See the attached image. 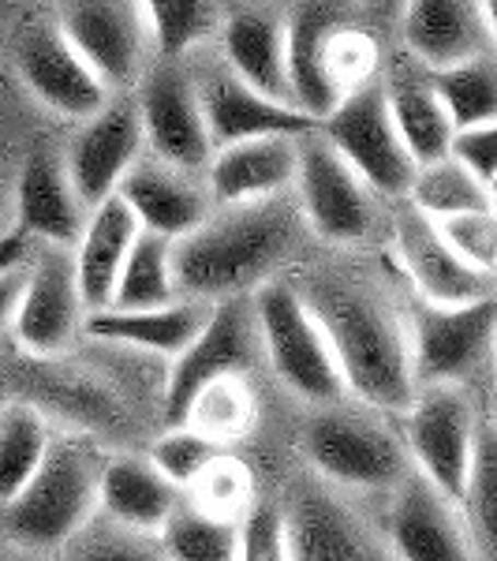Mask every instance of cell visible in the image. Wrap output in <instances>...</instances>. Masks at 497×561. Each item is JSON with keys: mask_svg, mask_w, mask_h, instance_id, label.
<instances>
[{"mask_svg": "<svg viewBox=\"0 0 497 561\" xmlns=\"http://www.w3.org/2000/svg\"><path fill=\"white\" fill-rule=\"evenodd\" d=\"M300 240V214L281 195L221 206L173 240L176 293L221 300L262 285Z\"/></svg>", "mask_w": 497, "mask_h": 561, "instance_id": "6da1fadb", "label": "cell"}, {"mask_svg": "<svg viewBox=\"0 0 497 561\" xmlns=\"http://www.w3.org/2000/svg\"><path fill=\"white\" fill-rule=\"evenodd\" d=\"M303 300L330 337L348 393H356L370 409H404L415 393L408 333L385 311V304H378L363 288L337 280H325Z\"/></svg>", "mask_w": 497, "mask_h": 561, "instance_id": "7a4b0ae2", "label": "cell"}, {"mask_svg": "<svg viewBox=\"0 0 497 561\" xmlns=\"http://www.w3.org/2000/svg\"><path fill=\"white\" fill-rule=\"evenodd\" d=\"M285 65L292 105L322 121L351 87L370 79L374 53L345 0H303L285 23Z\"/></svg>", "mask_w": 497, "mask_h": 561, "instance_id": "3957f363", "label": "cell"}, {"mask_svg": "<svg viewBox=\"0 0 497 561\" xmlns=\"http://www.w3.org/2000/svg\"><path fill=\"white\" fill-rule=\"evenodd\" d=\"M258 345L274 375L311 404H337L348 393L337 356L303 293L285 280H262L255 300Z\"/></svg>", "mask_w": 497, "mask_h": 561, "instance_id": "277c9868", "label": "cell"}, {"mask_svg": "<svg viewBox=\"0 0 497 561\" xmlns=\"http://www.w3.org/2000/svg\"><path fill=\"white\" fill-rule=\"evenodd\" d=\"M4 510V528L20 547L57 550L97 510V465L79 442H49L38 472Z\"/></svg>", "mask_w": 497, "mask_h": 561, "instance_id": "5b68a950", "label": "cell"}, {"mask_svg": "<svg viewBox=\"0 0 497 561\" xmlns=\"http://www.w3.org/2000/svg\"><path fill=\"white\" fill-rule=\"evenodd\" d=\"M262 356L258 345V322H255V304L243 293L221 296V304H213L206 311V322L198 325V333L176 352L173 375L165 386V423L180 427L192 412L195 397L206 386L221 382L232 375H247Z\"/></svg>", "mask_w": 497, "mask_h": 561, "instance_id": "8992f818", "label": "cell"}, {"mask_svg": "<svg viewBox=\"0 0 497 561\" xmlns=\"http://www.w3.org/2000/svg\"><path fill=\"white\" fill-rule=\"evenodd\" d=\"M322 139L356 169L370 192L404 195L415 173V161L401 135L393 128L385 87L378 79H363L322 116Z\"/></svg>", "mask_w": 497, "mask_h": 561, "instance_id": "52a82bcc", "label": "cell"}, {"mask_svg": "<svg viewBox=\"0 0 497 561\" xmlns=\"http://www.w3.org/2000/svg\"><path fill=\"white\" fill-rule=\"evenodd\" d=\"M497 330L494 296H478L464 304H427L412 311L408 322V359L412 378L423 386L460 382L475 367L490 359Z\"/></svg>", "mask_w": 497, "mask_h": 561, "instance_id": "ba28073f", "label": "cell"}, {"mask_svg": "<svg viewBox=\"0 0 497 561\" xmlns=\"http://www.w3.org/2000/svg\"><path fill=\"white\" fill-rule=\"evenodd\" d=\"M408 420H404V438L419 465V476L430 486H438L449 502H464L467 472H472L475 457V412L467 397L460 393L456 382H434L419 397L404 404Z\"/></svg>", "mask_w": 497, "mask_h": 561, "instance_id": "9c48e42d", "label": "cell"}, {"mask_svg": "<svg viewBox=\"0 0 497 561\" xmlns=\"http://www.w3.org/2000/svg\"><path fill=\"white\" fill-rule=\"evenodd\" d=\"M296 192L303 221L330 243H359L374 229V198L322 131L296 135Z\"/></svg>", "mask_w": 497, "mask_h": 561, "instance_id": "30bf717a", "label": "cell"}, {"mask_svg": "<svg viewBox=\"0 0 497 561\" xmlns=\"http://www.w3.org/2000/svg\"><path fill=\"white\" fill-rule=\"evenodd\" d=\"M303 457L322 479L356 491L393 486L404 476V449L390 431L351 412H319L303 431Z\"/></svg>", "mask_w": 497, "mask_h": 561, "instance_id": "8fae6325", "label": "cell"}, {"mask_svg": "<svg viewBox=\"0 0 497 561\" xmlns=\"http://www.w3.org/2000/svg\"><path fill=\"white\" fill-rule=\"evenodd\" d=\"M86 319V304L76 280L71 251L60 243H45L42 255L26 266L20 300H15L12 333L31 356H57L71 345Z\"/></svg>", "mask_w": 497, "mask_h": 561, "instance_id": "7c38bea8", "label": "cell"}, {"mask_svg": "<svg viewBox=\"0 0 497 561\" xmlns=\"http://www.w3.org/2000/svg\"><path fill=\"white\" fill-rule=\"evenodd\" d=\"M57 26L108 90L139 79L150 45L139 0H65Z\"/></svg>", "mask_w": 497, "mask_h": 561, "instance_id": "4fadbf2b", "label": "cell"}, {"mask_svg": "<svg viewBox=\"0 0 497 561\" xmlns=\"http://www.w3.org/2000/svg\"><path fill=\"white\" fill-rule=\"evenodd\" d=\"M15 68H20L26 90L45 108L71 116V121H83L108 102V87L53 23H34L20 34Z\"/></svg>", "mask_w": 497, "mask_h": 561, "instance_id": "5bb4252c", "label": "cell"}, {"mask_svg": "<svg viewBox=\"0 0 497 561\" xmlns=\"http://www.w3.org/2000/svg\"><path fill=\"white\" fill-rule=\"evenodd\" d=\"M139 124L142 139L161 161L184 169V173H198L206 169L213 153L210 131L203 121V105L195 94V79H187L176 65L153 68L142 79L139 94Z\"/></svg>", "mask_w": 497, "mask_h": 561, "instance_id": "9a60e30c", "label": "cell"}, {"mask_svg": "<svg viewBox=\"0 0 497 561\" xmlns=\"http://www.w3.org/2000/svg\"><path fill=\"white\" fill-rule=\"evenodd\" d=\"M139 150H142V124L135 105L105 102L97 113L83 116V128L71 139L65 169L86 210L94 203H102V198L116 195V184L139 161Z\"/></svg>", "mask_w": 497, "mask_h": 561, "instance_id": "2e32d148", "label": "cell"}, {"mask_svg": "<svg viewBox=\"0 0 497 561\" xmlns=\"http://www.w3.org/2000/svg\"><path fill=\"white\" fill-rule=\"evenodd\" d=\"M390 547L408 561H464L472 558V528L460 517V505L449 502L423 476L404 479L390 510Z\"/></svg>", "mask_w": 497, "mask_h": 561, "instance_id": "e0dca14e", "label": "cell"}, {"mask_svg": "<svg viewBox=\"0 0 497 561\" xmlns=\"http://www.w3.org/2000/svg\"><path fill=\"white\" fill-rule=\"evenodd\" d=\"M497 0H401L404 45L430 68L483 57L494 45Z\"/></svg>", "mask_w": 497, "mask_h": 561, "instance_id": "ac0fdd59", "label": "cell"}, {"mask_svg": "<svg viewBox=\"0 0 497 561\" xmlns=\"http://www.w3.org/2000/svg\"><path fill=\"white\" fill-rule=\"evenodd\" d=\"M195 94L198 105H203V121L213 147L255 139V135H303L319 128V121L307 116L303 108L258 94L255 87L236 79L229 68H217L198 79Z\"/></svg>", "mask_w": 497, "mask_h": 561, "instance_id": "d6986e66", "label": "cell"}, {"mask_svg": "<svg viewBox=\"0 0 497 561\" xmlns=\"http://www.w3.org/2000/svg\"><path fill=\"white\" fill-rule=\"evenodd\" d=\"M285 558L300 561H363L374 542L345 505L319 483H300L285 505Z\"/></svg>", "mask_w": 497, "mask_h": 561, "instance_id": "ffe728a7", "label": "cell"}, {"mask_svg": "<svg viewBox=\"0 0 497 561\" xmlns=\"http://www.w3.org/2000/svg\"><path fill=\"white\" fill-rule=\"evenodd\" d=\"M396 251H401L412 285L427 304H464L478 300V296H494V274L467 266L441 240L430 217H423L419 210L396 217Z\"/></svg>", "mask_w": 497, "mask_h": 561, "instance_id": "44dd1931", "label": "cell"}, {"mask_svg": "<svg viewBox=\"0 0 497 561\" xmlns=\"http://www.w3.org/2000/svg\"><path fill=\"white\" fill-rule=\"evenodd\" d=\"M296 176V135H255L213 147L206 187L217 206L281 195Z\"/></svg>", "mask_w": 497, "mask_h": 561, "instance_id": "7402d4cb", "label": "cell"}, {"mask_svg": "<svg viewBox=\"0 0 497 561\" xmlns=\"http://www.w3.org/2000/svg\"><path fill=\"white\" fill-rule=\"evenodd\" d=\"M116 195L135 214L139 229H150L169 240H180L210 214L206 195L192 184V176L161 158L135 161L120 184H116Z\"/></svg>", "mask_w": 497, "mask_h": 561, "instance_id": "603a6c76", "label": "cell"}, {"mask_svg": "<svg viewBox=\"0 0 497 561\" xmlns=\"http://www.w3.org/2000/svg\"><path fill=\"white\" fill-rule=\"evenodd\" d=\"M206 311L210 307L198 296L158 307H94L86 311L83 330L97 341H113V345L142 348L153 356H176L206 322Z\"/></svg>", "mask_w": 497, "mask_h": 561, "instance_id": "cb8c5ba5", "label": "cell"}, {"mask_svg": "<svg viewBox=\"0 0 497 561\" xmlns=\"http://www.w3.org/2000/svg\"><path fill=\"white\" fill-rule=\"evenodd\" d=\"M135 232H139V221H135V214L124 206L120 195H108L102 203L90 206V214L83 217V229H79V237H76V251H71L76 280H79V293H83L86 311L108 304L116 274H120Z\"/></svg>", "mask_w": 497, "mask_h": 561, "instance_id": "d4e9b609", "label": "cell"}, {"mask_svg": "<svg viewBox=\"0 0 497 561\" xmlns=\"http://www.w3.org/2000/svg\"><path fill=\"white\" fill-rule=\"evenodd\" d=\"M176 491L180 486L169 483L153 460L120 457L97 468V510L139 536H158L176 510Z\"/></svg>", "mask_w": 497, "mask_h": 561, "instance_id": "484cf974", "label": "cell"}, {"mask_svg": "<svg viewBox=\"0 0 497 561\" xmlns=\"http://www.w3.org/2000/svg\"><path fill=\"white\" fill-rule=\"evenodd\" d=\"M83 198L76 195L68 169L53 153H31L20 173V225L26 237L71 248L83 229Z\"/></svg>", "mask_w": 497, "mask_h": 561, "instance_id": "4316f807", "label": "cell"}, {"mask_svg": "<svg viewBox=\"0 0 497 561\" xmlns=\"http://www.w3.org/2000/svg\"><path fill=\"white\" fill-rule=\"evenodd\" d=\"M224 68L258 94L292 105L285 65V23L269 12H240L224 26Z\"/></svg>", "mask_w": 497, "mask_h": 561, "instance_id": "83f0119b", "label": "cell"}, {"mask_svg": "<svg viewBox=\"0 0 497 561\" xmlns=\"http://www.w3.org/2000/svg\"><path fill=\"white\" fill-rule=\"evenodd\" d=\"M382 87H385V105H390L393 128L401 135L404 147H408L415 165L446 158L449 139H453V124H449L446 108L434 98L430 83L396 76Z\"/></svg>", "mask_w": 497, "mask_h": 561, "instance_id": "f1b7e54d", "label": "cell"}, {"mask_svg": "<svg viewBox=\"0 0 497 561\" xmlns=\"http://www.w3.org/2000/svg\"><path fill=\"white\" fill-rule=\"evenodd\" d=\"M427 83L434 90V98L441 102V108H446L453 131L497 121V68L490 53L434 68Z\"/></svg>", "mask_w": 497, "mask_h": 561, "instance_id": "f546056e", "label": "cell"}, {"mask_svg": "<svg viewBox=\"0 0 497 561\" xmlns=\"http://www.w3.org/2000/svg\"><path fill=\"white\" fill-rule=\"evenodd\" d=\"M173 277V240L158 237L150 229H139L124 255V266L116 274L113 296L105 307H158L176 300Z\"/></svg>", "mask_w": 497, "mask_h": 561, "instance_id": "4dcf8cb0", "label": "cell"}, {"mask_svg": "<svg viewBox=\"0 0 497 561\" xmlns=\"http://www.w3.org/2000/svg\"><path fill=\"white\" fill-rule=\"evenodd\" d=\"M404 195L412 198V210H419L423 217H430V221L467 214V210H494L490 187L478 184V180L467 173L460 161L449 158V153L438 161H427V165H415Z\"/></svg>", "mask_w": 497, "mask_h": 561, "instance_id": "1f68e13d", "label": "cell"}, {"mask_svg": "<svg viewBox=\"0 0 497 561\" xmlns=\"http://www.w3.org/2000/svg\"><path fill=\"white\" fill-rule=\"evenodd\" d=\"M49 427L34 409L12 404L0 412V505L12 502L38 472L45 449H49Z\"/></svg>", "mask_w": 497, "mask_h": 561, "instance_id": "d6a6232c", "label": "cell"}, {"mask_svg": "<svg viewBox=\"0 0 497 561\" xmlns=\"http://www.w3.org/2000/svg\"><path fill=\"white\" fill-rule=\"evenodd\" d=\"M161 547L180 561H232L236 558V524L210 510H176L161 524Z\"/></svg>", "mask_w": 497, "mask_h": 561, "instance_id": "836d02e7", "label": "cell"}, {"mask_svg": "<svg viewBox=\"0 0 497 561\" xmlns=\"http://www.w3.org/2000/svg\"><path fill=\"white\" fill-rule=\"evenodd\" d=\"M150 42L161 57L176 60L210 31V0H139Z\"/></svg>", "mask_w": 497, "mask_h": 561, "instance_id": "e575fe53", "label": "cell"}, {"mask_svg": "<svg viewBox=\"0 0 497 561\" xmlns=\"http://www.w3.org/2000/svg\"><path fill=\"white\" fill-rule=\"evenodd\" d=\"M460 510L467 513L472 539L478 547L494 550V542H497V446L486 431L478 434V442H475L472 472H467Z\"/></svg>", "mask_w": 497, "mask_h": 561, "instance_id": "d590c367", "label": "cell"}, {"mask_svg": "<svg viewBox=\"0 0 497 561\" xmlns=\"http://www.w3.org/2000/svg\"><path fill=\"white\" fill-rule=\"evenodd\" d=\"M251 393L243 386V375L221 378V382L206 386L203 393L195 397L192 412H187V427L210 434V438H224V434H243L251 423Z\"/></svg>", "mask_w": 497, "mask_h": 561, "instance_id": "8d00e7d4", "label": "cell"}, {"mask_svg": "<svg viewBox=\"0 0 497 561\" xmlns=\"http://www.w3.org/2000/svg\"><path fill=\"white\" fill-rule=\"evenodd\" d=\"M150 460L173 486H195L206 468L217 460V442L210 434L180 423V427H169L165 438H158Z\"/></svg>", "mask_w": 497, "mask_h": 561, "instance_id": "74e56055", "label": "cell"}, {"mask_svg": "<svg viewBox=\"0 0 497 561\" xmlns=\"http://www.w3.org/2000/svg\"><path fill=\"white\" fill-rule=\"evenodd\" d=\"M434 229L456 251L467 266L494 274L497 270V217L494 210H467L453 217H438Z\"/></svg>", "mask_w": 497, "mask_h": 561, "instance_id": "f35d334b", "label": "cell"}, {"mask_svg": "<svg viewBox=\"0 0 497 561\" xmlns=\"http://www.w3.org/2000/svg\"><path fill=\"white\" fill-rule=\"evenodd\" d=\"M102 520L105 524H94V517H90L83 528L65 542V547H71L68 550L71 558H90V561H139V558H147L139 531L108 520L105 513H102Z\"/></svg>", "mask_w": 497, "mask_h": 561, "instance_id": "ab89813d", "label": "cell"}, {"mask_svg": "<svg viewBox=\"0 0 497 561\" xmlns=\"http://www.w3.org/2000/svg\"><path fill=\"white\" fill-rule=\"evenodd\" d=\"M236 558L281 561L285 558V513L274 502H255L236 528Z\"/></svg>", "mask_w": 497, "mask_h": 561, "instance_id": "60d3db41", "label": "cell"}, {"mask_svg": "<svg viewBox=\"0 0 497 561\" xmlns=\"http://www.w3.org/2000/svg\"><path fill=\"white\" fill-rule=\"evenodd\" d=\"M449 158L472 173L478 184L494 192L497 176V128L494 124H475V128H456L449 139Z\"/></svg>", "mask_w": 497, "mask_h": 561, "instance_id": "b9f144b4", "label": "cell"}, {"mask_svg": "<svg viewBox=\"0 0 497 561\" xmlns=\"http://www.w3.org/2000/svg\"><path fill=\"white\" fill-rule=\"evenodd\" d=\"M20 285H23V270L20 266L0 270V330H4V325H12L15 300H20Z\"/></svg>", "mask_w": 497, "mask_h": 561, "instance_id": "7bdbcfd3", "label": "cell"}, {"mask_svg": "<svg viewBox=\"0 0 497 561\" xmlns=\"http://www.w3.org/2000/svg\"><path fill=\"white\" fill-rule=\"evenodd\" d=\"M26 243L31 237L20 229V232H0V270H12V266H23L26 262Z\"/></svg>", "mask_w": 497, "mask_h": 561, "instance_id": "ee69618b", "label": "cell"}, {"mask_svg": "<svg viewBox=\"0 0 497 561\" xmlns=\"http://www.w3.org/2000/svg\"><path fill=\"white\" fill-rule=\"evenodd\" d=\"M363 4H378V8H385V4H390V0H363Z\"/></svg>", "mask_w": 497, "mask_h": 561, "instance_id": "f6af8a7d", "label": "cell"}, {"mask_svg": "<svg viewBox=\"0 0 497 561\" xmlns=\"http://www.w3.org/2000/svg\"><path fill=\"white\" fill-rule=\"evenodd\" d=\"M0 389H4V370H0Z\"/></svg>", "mask_w": 497, "mask_h": 561, "instance_id": "bcb514c9", "label": "cell"}]
</instances>
